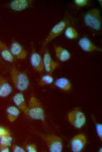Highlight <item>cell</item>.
I'll use <instances>...</instances> for the list:
<instances>
[{"instance_id": "d6986e66", "label": "cell", "mask_w": 102, "mask_h": 152, "mask_svg": "<svg viewBox=\"0 0 102 152\" xmlns=\"http://www.w3.org/2000/svg\"><path fill=\"white\" fill-rule=\"evenodd\" d=\"M65 36L69 39H76L78 37V34L76 29L73 27L68 26L64 30Z\"/></svg>"}, {"instance_id": "277c9868", "label": "cell", "mask_w": 102, "mask_h": 152, "mask_svg": "<svg viewBox=\"0 0 102 152\" xmlns=\"http://www.w3.org/2000/svg\"><path fill=\"white\" fill-rule=\"evenodd\" d=\"M28 107V115L31 118L44 120L45 115L43 108L41 103L36 98L32 96L30 98Z\"/></svg>"}, {"instance_id": "5bb4252c", "label": "cell", "mask_w": 102, "mask_h": 152, "mask_svg": "<svg viewBox=\"0 0 102 152\" xmlns=\"http://www.w3.org/2000/svg\"><path fill=\"white\" fill-rule=\"evenodd\" d=\"M0 56L2 60L9 63L13 62L15 58L11 54L9 48L0 40Z\"/></svg>"}, {"instance_id": "7a4b0ae2", "label": "cell", "mask_w": 102, "mask_h": 152, "mask_svg": "<svg viewBox=\"0 0 102 152\" xmlns=\"http://www.w3.org/2000/svg\"><path fill=\"white\" fill-rule=\"evenodd\" d=\"M10 75L14 86L18 90L23 91L27 89L29 81L25 73L13 67L11 70Z\"/></svg>"}, {"instance_id": "30bf717a", "label": "cell", "mask_w": 102, "mask_h": 152, "mask_svg": "<svg viewBox=\"0 0 102 152\" xmlns=\"http://www.w3.org/2000/svg\"><path fill=\"white\" fill-rule=\"evenodd\" d=\"M86 142V136L82 134L77 135L72 139L70 146L72 151L74 152L81 151L85 146Z\"/></svg>"}, {"instance_id": "3957f363", "label": "cell", "mask_w": 102, "mask_h": 152, "mask_svg": "<svg viewBox=\"0 0 102 152\" xmlns=\"http://www.w3.org/2000/svg\"><path fill=\"white\" fill-rule=\"evenodd\" d=\"M69 22V19L64 18L52 28L42 43L40 49L41 52H42L44 49L50 42L60 35L64 31Z\"/></svg>"}, {"instance_id": "6da1fadb", "label": "cell", "mask_w": 102, "mask_h": 152, "mask_svg": "<svg viewBox=\"0 0 102 152\" xmlns=\"http://www.w3.org/2000/svg\"><path fill=\"white\" fill-rule=\"evenodd\" d=\"M85 25L94 30L99 31L102 28V20L100 11L95 8L86 12L84 16Z\"/></svg>"}, {"instance_id": "44dd1931", "label": "cell", "mask_w": 102, "mask_h": 152, "mask_svg": "<svg viewBox=\"0 0 102 152\" xmlns=\"http://www.w3.org/2000/svg\"><path fill=\"white\" fill-rule=\"evenodd\" d=\"M12 138L10 135V134L4 135L0 138V145L7 146H11Z\"/></svg>"}, {"instance_id": "ac0fdd59", "label": "cell", "mask_w": 102, "mask_h": 152, "mask_svg": "<svg viewBox=\"0 0 102 152\" xmlns=\"http://www.w3.org/2000/svg\"><path fill=\"white\" fill-rule=\"evenodd\" d=\"M7 118L11 122H14L19 115L20 111L18 108L14 106H11L8 107L6 109Z\"/></svg>"}, {"instance_id": "9a60e30c", "label": "cell", "mask_w": 102, "mask_h": 152, "mask_svg": "<svg viewBox=\"0 0 102 152\" xmlns=\"http://www.w3.org/2000/svg\"><path fill=\"white\" fill-rule=\"evenodd\" d=\"M13 101L18 108L28 115V107L25 103L23 94L21 93L16 94L13 97Z\"/></svg>"}, {"instance_id": "603a6c76", "label": "cell", "mask_w": 102, "mask_h": 152, "mask_svg": "<svg viewBox=\"0 0 102 152\" xmlns=\"http://www.w3.org/2000/svg\"><path fill=\"white\" fill-rule=\"evenodd\" d=\"M74 2L78 6L82 7L86 5L88 1L87 0H75Z\"/></svg>"}, {"instance_id": "f1b7e54d", "label": "cell", "mask_w": 102, "mask_h": 152, "mask_svg": "<svg viewBox=\"0 0 102 152\" xmlns=\"http://www.w3.org/2000/svg\"><path fill=\"white\" fill-rule=\"evenodd\" d=\"M98 2H99L100 4H101V6H102V3H101V2H102V0H98Z\"/></svg>"}, {"instance_id": "ba28073f", "label": "cell", "mask_w": 102, "mask_h": 152, "mask_svg": "<svg viewBox=\"0 0 102 152\" xmlns=\"http://www.w3.org/2000/svg\"><path fill=\"white\" fill-rule=\"evenodd\" d=\"M51 152H61L62 149V142L61 139L54 135H45L42 137Z\"/></svg>"}, {"instance_id": "2e32d148", "label": "cell", "mask_w": 102, "mask_h": 152, "mask_svg": "<svg viewBox=\"0 0 102 152\" xmlns=\"http://www.w3.org/2000/svg\"><path fill=\"white\" fill-rule=\"evenodd\" d=\"M11 86L5 78L0 74V97H6L12 92Z\"/></svg>"}, {"instance_id": "7c38bea8", "label": "cell", "mask_w": 102, "mask_h": 152, "mask_svg": "<svg viewBox=\"0 0 102 152\" xmlns=\"http://www.w3.org/2000/svg\"><path fill=\"white\" fill-rule=\"evenodd\" d=\"M78 44L82 50L87 52H90L93 51L101 52V48L94 45L87 37H84L79 40Z\"/></svg>"}, {"instance_id": "5b68a950", "label": "cell", "mask_w": 102, "mask_h": 152, "mask_svg": "<svg viewBox=\"0 0 102 152\" xmlns=\"http://www.w3.org/2000/svg\"><path fill=\"white\" fill-rule=\"evenodd\" d=\"M68 119L71 124L77 129L82 127L86 122L85 115L78 107L75 108L69 113Z\"/></svg>"}, {"instance_id": "484cf974", "label": "cell", "mask_w": 102, "mask_h": 152, "mask_svg": "<svg viewBox=\"0 0 102 152\" xmlns=\"http://www.w3.org/2000/svg\"><path fill=\"white\" fill-rule=\"evenodd\" d=\"M9 133L8 130L6 129L0 127V138L2 136Z\"/></svg>"}, {"instance_id": "7402d4cb", "label": "cell", "mask_w": 102, "mask_h": 152, "mask_svg": "<svg viewBox=\"0 0 102 152\" xmlns=\"http://www.w3.org/2000/svg\"><path fill=\"white\" fill-rule=\"evenodd\" d=\"M96 129L97 134L99 138L102 141V125L100 124L96 125Z\"/></svg>"}, {"instance_id": "ffe728a7", "label": "cell", "mask_w": 102, "mask_h": 152, "mask_svg": "<svg viewBox=\"0 0 102 152\" xmlns=\"http://www.w3.org/2000/svg\"><path fill=\"white\" fill-rule=\"evenodd\" d=\"M54 81L53 77L50 74H47L43 75L40 78L39 84L43 86L52 84Z\"/></svg>"}, {"instance_id": "9c48e42d", "label": "cell", "mask_w": 102, "mask_h": 152, "mask_svg": "<svg viewBox=\"0 0 102 152\" xmlns=\"http://www.w3.org/2000/svg\"><path fill=\"white\" fill-rule=\"evenodd\" d=\"M9 49L14 58L20 60H24L26 58V51L15 38H13L11 39Z\"/></svg>"}, {"instance_id": "8992f818", "label": "cell", "mask_w": 102, "mask_h": 152, "mask_svg": "<svg viewBox=\"0 0 102 152\" xmlns=\"http://www.w3.org/2000/svg\"><path fill=\"white\" fill-rule=\"evenodd\" d=\"M44 70L47 74H51L59 66V64L52 57L48 49L46 47L42 52Z\"/></svg>"}, {"instance_id": "e0dca14e", "label": "cell", "mask_w": 102, "mask_h": 152, "mask_svg": "<svg viewBox=\"0 0 102 152\" xmlns=\"http://www.w3.org/2000/svg\"><path fill=\"white\" fill-rule=\"evenodd\" d=\"M54 84L57 88L66 91L70 90L72 87L70 81L64 77H59L55 81Z\"/></svg>"}, {"instance_id": "f546056e", "label": "cell", "mask_w": 102, "mask_h": 152, "mask_svg": "<svg viewBox=\"0 0 102 152\" xmlns=\"http://www.w3.org/2000/svg\"><path fill=\"white\" fill-rule=\"evenodd\" d=\"M102 148H101L100 149V150H99V152H102Z\"/></svg>"}, {"instance_id": "d4e9b609", "label": "cell", "mask_w": 102, "mask_h": 152, "mask_svg": "<svg viewBox=\"0 0 102 152\" xmlns=\"http://www.w3.org/2000/svg\"><path fill=\"white\" fill-rule=\"evenodd\" d=\"M12 151L14 152H25V151L21 147L16 145L12 147Z\"/></svg>"}, {"instance_id": "4fadbf2b", "label": "cell", "mask_w": 102, "mask_h": 152, "mask_svg": "<svg viewBox=\"0 0 102 152\" xmlns=\"http://www.w3.org/2000/svg\"><path fill=\"white\" fill-rule=\"evenodd\" d=\"M54 51L57 58L61 62H65L69 60L71 56L69 52L60 46L55 45Z\"/></svg>"}, {"instance_id": "83f0119b", "label": "cell", "mask_w": 102, "mask_h": 152, "mask_svg": "<svg viewBox=\"0 0 102 152\" xmlns=\"http://www.w3.org/2000/svg\"><path fill=\"white\" fill-rule=\"evenodd\" d=\"M0 62L1 63H3V61H2V59L1 58L0 56Z\"/></svg>"}, {"instance_id": "8fae6325", "label": "cell", "mask_w": 102, "mask_h": 152, "mask_svg": "<svg viewBox=\"0 0 102 152\" xmlns=\"http://www.w3.org/2000/svg\"><path fill=\"white\" fill-rule=\"evenodd\" d=\"M33 2L32 0H13L8 4L9 8L15 11H21L28 8Z\"/></svg>"}, {"instance_id": "4316f807", "label": "cell", "mask_w": 102, "mask_h": 152, "mask_svg": "<svg viewBox=\"0 0 102 152\" xmlns=\"http://www.w3.org/2000/svg\"><path fill=\"white\" fill-rule=\"evenodd\" d=\"M9 150L8 146L0 145V152H8Z\"/></svg>"}, {"instance_id": "52a82bcc", "label": "cell", "mask_w": 102, "mask_h": 152, "mask_svg": "<svg viewBox=\"0 0 102 152\" xmlns=\"http://www.w3.org/2000/svg\"><path fill=\"white\" fill-rule=\"evenodd\" d=\"M31 53L30 62L33 68L39 72L44 70L42 58L36 51L33 43L31 41L30 43Z\"/></svg>"}, {"instance_id": "cb8c5ba5", "label": "cell", "mask_w": 102, "mask_h": 152, "mask_svg": "<svg viewBox=\"0 0 102 152\" xmlns=\"http://www.w3.org/2000/svg\"><path fill=\"white\" fill-rule=\"evenodd\" d=\"M26 149L28 152H37L36 148L35 146L33 144H29L26 146Z\"/></svg>"}]
</instances>
